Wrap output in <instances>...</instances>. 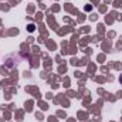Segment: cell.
Masks as SVG:
<instances>
[{
  "label": "cell",
  "mask_w": 122,
  "mask_h": 122,
  "mask_svg": "<svg viewBox=\"0 0 122 122\" xmlns=\"http://www.w3.org/2000/svg\"><path fill=\"white\" fill-rule=\"evenodd\" d=\"M119 81H121V84H122V74H121V77H119Z\"/></svg>",
  "instance_id": "obj_1"
}]
</instances>
